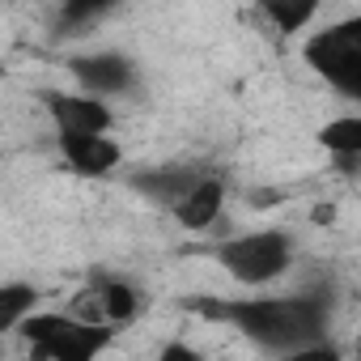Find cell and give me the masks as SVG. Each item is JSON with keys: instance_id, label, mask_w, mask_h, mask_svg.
<instances>
[{"instance_id": "8fae6325", "label": "cell", "mask_w": 361, "mask_h": 361, "mask_svg": "<svg viewBox=\"0 0 361 361\" xmlns=\"http://www.w3.org/2000/svg\"><path fill=\"white\" fill-rule=\"evenodd\" d=\"M319 5L323 0H255V9L276 35H302L319 18Z\"/></svg>"}, {"instance_id": "3957f363", "label": "cell", "mask_w": 361, "mask_h": 361, "mask_svg": "<svg viewBox=\"0 0 361 361\" xmlns=\"http://www.w3.org/2000/svg\"><path fill=\"white\" fill-rule=\"evenodd\" d=\"M217 259L221 268L247 285V289H264L272 281H281L293 264V238L285 230H247V234H234L217 247Z\"/></svg>"}, {"instance_id": "4fadbf2b", "label": "cell", "mask_w": 361, "mask_h": 361, "mask_svg": "<svg viewBox=\"0 0 361 361\" xmlns=\"http://www.w3.org/2000/svg\"><path fill=\"white\" fill-rule=\"evenodd\" d=\"M319 145H323L327 153H336L340 166L353 170V161H357V153H361V115H340V119H331V123L319 132Z\"/></svg>"}, {"instance_id": "7c38bea8", "label": "cell", "mask_w": 361, "mask_h": 361, "mask_svg": "<svg viewBox=\"0 0 361 361\" xmlns=\"http://www.w3.org/2000/svg\"><path fill=\"white\" fill-rule=\"evenodd\" d=\"M30 310H39V289L30 281H0V336L18 331Z\"/></svg>"}, {"instance_id": "277c9868", "label": "cell", "mask_w": 361, "mask_h": 361, "mask_svg": "<svg viewBox=\"0 0 361 361\" xmlns=\"http://www.w3.org/2000/svg\"><path fill=\"white\" fill-rule=\"evenodd\" d=\"M302 56L331 90H340L348 98L361 94V18H344V22L314 30L302 47Z\"/></svg>"}, {"instance_id": "5b68a950", "label": "cell", "mask_w": 361, "mask_h": 361, "mask_svg": "<svg viewBox=\"0 0 361 361\" xmlns=\"http://www.w3.org/2000/svg\"><path fill=\"white\" fill-rule=\"evenodd\" d=\"M73 314H81L85 323H102V327H128L140 314V289L115 276H94L73 302Z\"/></svg>"}, {"instance_id": "9c48e42d", "label": "cell", "mask_w": 361, "mask_h": 361, "mask_svg": "<svg viewBox=\"0 0 361 361\" xmlns=\"http://www.w3.org/2000/svg\"><path fill=\"white\" fill-rule=\"evenodd\" d=\"M221 209H226V183H221L217 174H196V183L170 204V217L183 226V230L200 234V230L217 226Z\"/></svg>"}, {"instance_id": "5bb4252c", "label": "cell", "mask_w": 361, "mask_h": 361, "mask_svg": "<svg viewBox=\"0 0 361 361\" xmlns=\"http://www.w3.org/2000/svg\"><path fill=\"white\" fill-rule=\"evenodd\" d=\"M115 5H123V0H64V5H60V18H64L68 26H81V22H94V18L111 13Z\"/></svg>"}, {"instance_id": "30bf717a", "label": "cell", "mask_w": 361, "mask_h": 361, "mask_svg": "<svg viewBox=\"0 0 361 361\" xmlns=\"http://www.w3.org/2000/svg\"><path fill=\"white\" fill-rule=\"evenodd\" d=\"M196 174H200V170H192V166H161V170H140V174H132V192H140L145 200H153V204L170 209L178 196H183V192L196 183Z\"/></svg>"}, {"instance_id": "8992f818", "label": "cell", "mask_w": 361, "mask_h": 361, "mask_svg": "<svg viewBox=\"0 0 361 361\" xmlns=\"http://www.w3.org/2000/svg\"><path fill=\"white\" fill-rule=\"evenodd\" d=\"M60 157L81 178H106L123 161V145L111 132H56Z\"/></svg>"}, {"instance_id": "52a82bcc", "label": "cell", "mask_w": 361, "mask_h": 361, "mask_svg": "<svg viewBox=\"0 0 361 361\" xmlns=\"http://www.w3.org/2000/svg\"><path fill=\"white\" fill-rule=\"evenodd\" d=\"M47 115L56 132H111L115 111L106 98L85 94V90H56L47 94Z\"/></svg>"}, {"instance_id": "9a60e30c", "label": "cell", "mask_w": 361, "mask_h": 361, "mask_svg": "<svg viewBox=\"0 0 361 361\" xmlns=\"http://www.w3.org/2000/svg\"><path fill=\"white\" fill-rule=\"evenodd\" d=\"M157 357H161V361H170V357H183V361H196V348H188V344H166V348H157Z\"/></svg>"}, {"instance_id": "ba28073f", "label": "cell", "mask_w": 361, "mask_h": 361, "mask_svg": "<svg viewBox=\"0 0 361 361\" xmlns=\"http://www.w3.org/2000/svg\"><path fill=\"white\" fill-rule=\"evenodd\" d=\"M73 77H77V90L85 94H98V98H111V94H128L136 85V64L119 51H98V56H81L68 64Z\"/></svg>"}, {"instance_id": "6da1fadb", "label": "cell", "mask_w": 361, "mask_h": 361, "mask_svg": "<svg viewBox=\"0 0 361 361\" xmlns=\"http://www.w3.org/2000/svg\"><path fill=\"white\" fill-rule=\"evenodd\" d=\"M217 319L238 327L247 340H255L268 353H306L323 327H327V306L323 298L293 293V298H238L213 306Z\"/></svg>"}, {"instance_id": "7a4b0ae2", "label": "cell", "mask_w": 361, "mask_h": 361, "mask_svg": "<svg viewBox=\"0 0 361 361\" xmlns=\"http://www.w3.org/2000/svg\"><path fill=\"white\" fill-rule=\"evenodd\" d=\"M18 331L26 340V353L39 357V361H90V357L106 353L111 348V336H115V327L85 323L73 310H64V314L30 310L18 323Z\"/></svg>"}]
</instances>
